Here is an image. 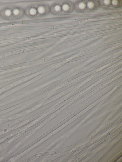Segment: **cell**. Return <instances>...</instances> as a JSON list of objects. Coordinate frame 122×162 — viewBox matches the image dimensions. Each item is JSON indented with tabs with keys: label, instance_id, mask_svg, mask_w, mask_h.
<instances>
[{
	"label": "cell",
	"instance_id": "obj_1",
	"mask_svg": "<svg viewBox=\"0 0 122 162\" xmlns=\"http://www.w3.org/2000/svg\"><path fill=\"white\" fill-rule=\"evenodd\" d=\"M26 16L31 18H42L47 15L50 12V8L46 4L36 3L28 6L25 11Z\"/></svg>",
	"mask_w": 122,
	"mask_h": 162
},
{
	"label": "cell",
	"instance_id": "obj_2",
	"mask_svg": "<svg viewBox=\"0 0 122 162\" xmlns=\"http://www.w3.org/2000/svg\"><path fill=\"white\" fill-rule=\"evenodd\" d=\"M50 12L53 15L63 16L66 15L70 9L69 5L65 1H57L50 7Z\"/></svg>",
	"mask_w": 122,
	"mask_h": 162
},
{
	"label": "cell",
	"instance_id": "obj_3",
	"mask_svg": "<svg viewBox=\"0 0 122 162\" xmlns=\"http://www.w3.org/2000/svg\"><path fill=\"white\" fill-rule=\"evenodd\" d=\"M28 98H29L27 97L5 105L3 106L4 109L5 110L11 107L18 105L19 104L26 100L28 99Z\"/></svg>",
	"mask_w": 122,
	"mask_h": 162
},
{
	"label": "cell",
	"instance_id": "obj_4",
	"mask_svg": "<svg viewBox=\"0 0 122 162\" xmlns=\"http://www.w3.org/2000/svg\"><path fill=\"white\" fill-rule=\"evenodd\" d=\"M19 107L18 105L11 107L5 109L0 112L1 114H2L16 109Z\"/></svg>",
	"mask_w": 122,
	"mask_h": 162
},
{
	"label": "cell",
	"instance_id": "obj_5",
	"mask_svg": "<svg viewBox=\"0 0 122 162\" xmlns=\"http://www.w3.org/2000/svg\"><path fill=\"white\" fill-rule=\"evenodd\" d=\"M20 52V51H18L13 52L12 53L5 54L0 55V59L6 57L10 56L16 55Z\"/></svg>",
	"mask_w": 122,
	"mask_h": 162
},
{
	"label": "cell",
	"instance_id": "obj_6",
	"mask_svg": "<svg viewBox=\"0 0 122 162\" xmlns=\"http://www.w3.org/2000/svg\"><path fill=\"white\" fill-rule=\"evenodd\" d=\"M20 116L19 114H16L9 117L8 119L10 120H11L16 119Z\"/></svg>",
	"mask_w": 122,
	"mask_h": 162
},
{
	"label": "cell",
	"instance_id": "obj_7",
	"mask_svg": "<svg viewBox=\"0 0 122 162\" xmlns=\"http://www.w3.org/2000/svg\"><path fill=\"white\" fill-rule=\"evenodd\" d=\"M13 87L12 84H11L7 85L3 87L5 91L10 90Z\"/></svg>",
	"mask_w": 122,
	"mask_h": 162
},
{
	"label": "cell",
	"instance_id": "obj_8",
	"mask_svg": "<svg viewBox=\"0 0 122 162\" xmlns=\"http://www.w3.org/2000/svg\"><path fill=\"white\" fill-rule=\"evenodd\" d=\"M79 6L80 9H83L85 7V5L84 3H81L79 4Z\"/></svg>",
	"mask_w": 122,
	"mask_h": 162
},
{
	"label": "cell",
	"instance_id": "obj_9",
	"mask_svg": "<svg viewBox=\"0 0 122 162\" xmlns=\"http://www.w3.org/2000/svg\"><path fill=\"white\" fill-rule=\"evenodd\" d=\"M9 81L8 78L0 80V84Z\"/></svg>",
	"mask_w": 122,
	"mask_h": 162
},
{
	"label": "cell",
	"instance_id": "obj_10",
	"mask_svg": "<svg viewBox=\"0 0 122 162\" xmlns=\"http://www.w3.org/2000/svg\"><path fill=\"white\" fill-rule=\"evenodd\" d=\"M87 5L89 8H92L93 7L94 4L93 3L90 2L88 3Z\"/></svg>",
	"mask_w": 122,
	"mask_h": 162
},
{
	"label": "cell",
	"instance_id": "obj_11",
	"mask_svg": "<svg viewBox=\"0 0 122 162\" xmlns=\"http://www.w3.org/2000/svg\"><path fill=\"white\" fill-rule=\"evenodd\" d=\"M5 91V90L3 88L0 89V95L3 92H4Z\"/></svg>",
	"mask_w": 122,
	"mask_h": 162
},
{
	"label": "cell",
	"instance_id": "obj_12",
	"mask_svg": "<svg viewBox=\"0 0 122 162\" xmlns=\"http://www.w3.org/2000/svg\"><path fill=\"white\" fill-rule=\"evenodd\" d=\"M112 3L114 5H116L117 3V0H113L112 1Z\"/></svg>",
	"mask_w": 122,
	"mask_h": 162
},
{
	"label": "cell",
	"instance_id": "obj_13",
	"mask_svg": "<svg viewBox=\"0 0 122 162\" xmlns=\"http://www.w3.org/2000/svg\"><path fill=\"white\" fill-rule=\"evenodd\" d=\"M110 1L109 0H105L104 1V3L106 4H108L110 3Z\"/></svg>",
	"mask_w": 122,
	"mask_h": 162
},
{
	"label": "cell",
	"instance_id": "obj_14",
	"mask_svg": "<svg viewBox=\"0 0 122 162\" xmlns=\"http://www.w3.org/2000/svg\"><path fill=\"white\" fill-rule=\"evenodd\" d=\"M4 106L0 107V111L4 110Z\"/></svg>",
	"mask_w": 122,
	"mask_h": 162
},
{
	"label": "cell",
	"instance_id": "obj_15",
	"mask_svg": "<svg viewBox=\"0 0 122 162\" xmlns=\"http://www.w3.org/2000/svg\"><path fill=\"white\" fill-rule=\"evenodd\" d=\"M2 72H1V73H0V75H1V74H2Z\"/></svg>",
	"mask_w": 122,
	"mask_h": 162
},
{
	"label": "cell",
	"instance_id": "obj_16",
	"mask_svg": "<svg viewBox=\"0 0 122 162\" xmlns=\"http://www.w3.org/2000/svg\"><path fill=\"white\" fill-rule=\"evenodd\" d=\"M1 115V114L0 113V115Z\"/></svg>",
	"mask_w": 122,
	"mask_h": 162
}]
</instances>
